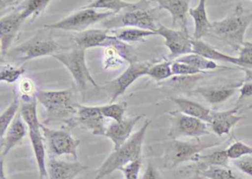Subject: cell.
<instances>
[{"instance_id": "15", "label": "cell", "mask_w": 252, "mask_h": 179, "mask_svg": "<svg viewBox=\"0 0 252 179\" xmlns=\"http://www.w3.org/2000/svg\"><path fill=\"white\" fill-rule=\"evenodd\" d=\"M29 128V136L32 142L33 153L39 170V179H48L46 163V146L42 130V123L39 120L31 122L26 124Z\"/></svg>"}, {"instance_id": "26", "label": "cell", "mask_w": 252, "mask_h": 179, "mask_svg": "<svg viewBox=\"0 0 252 179\" xmlns=\"http://www.w3.org/2000/svg\"><path fill=\"white\" fill-rule=\"evenodd\" d=\"M205 75L197 74L193 76H173L168 80L160 82L159 85L170 88L178 92H183L189 95L199 81L204 78Z\"/></svg>"}, {"instance_id": "36", "label": "cell", "mask_w": 252, "mask_h": 179, "mask_svg": "<svg viewBox=\"0 0 252 179\" xmlns=\"http://www.w3.org/2000/svg\"><path fill=\"white\" fill-rule=\"evenodd\" d=\"M225 151L229 159L233 161L252 155V146L248 145L241 141L236 140L231 144Z\"/></svg>"}, {"instance_id": "9", "label": "cell", "mask_w": 252, "mask_h": 179, "mask_svg": "<svg viewBox=\"0 0 252 179\" xmlns=\"http://www.w3.org/2000/svg\"><path fill=\"white\" fill-rule=\"evenodd\" d=\"M169 119L170 128L168 136L171 139H179L182 137L198 139L210 133L207 123L186 115L179 110L169 111Z\"/></svg>"}, {"instance_id": "3", "label": "cell", "mask_w": 252, "mask_h": 179, "mask_svg": "<svg viewBox=\"0 0 252 179\" xmlns=\"http://www.w3.org/2000/svg\"><path fill=\"white\" fill-rule=\"evenodd\" d=\"M252 22V13L246 11L238 3L225 18L212 23L211 33L231 49L239 51L245 43V35Z\"/></svg>"}, {"instance_id": "29", "label": "cell", "mask_w": 252, "mask_h": 179, "mask_svg": "<svg viewBox=\"0 0 252 179\" xmlns=\"http://www.w3.org/2000/svg\"><path fill=\"white\" fill-rule=\"evenodd\" d=\"M50 2L49 0H29L23 2L18 8L23 23L29 20L33 21L44 12Z\"/></svg>"}, {"instance_id": "1", "label": "cell", "mask_w": 252, "mask_h": 179, "mask_svg": "<svg viewBox=\"0 0 252 179\" xmlns=\"http://www.w3.org/2000/svg\"><path fill=\"white\" fill-rule=\"evenodd\" d=\"M35 96L38 102L45 108V124L59 121L64 123L67 130H71L76 127L79 103L76 101L73 89L38 90Z\"/></svg>"}, {"instance_id": "28", "label": "cell", "mask_w": 252, "mask_h": 179, "mask_svg": "<svg viewBox=\"0 0 252 179\" xmlns=\"http://www.w3.org/2000/svg\"><path fill=\"white\" fill-rule=\"evenodd\" d=\"M110 33L119 40L123 42H144L150 36H157L156 32L141 30L134 27H122V28L112 29Z\"/></svg>"}, {"instance_id": "38", "label": "cell", "mask_w": 252, "mask_h": 179, "mask_svg": "<svg viewBox=\"0 0 252 179\" xmlns=\"http://www.w3.org/2000/svg\"><path fill=\"white\" fill-rule=\"evenodd\" d=\"M172 72L173 76H193L197 74H208L184 63L172 61Z\"/></svg>"}, {"instance_id": "30", "label": "cell", "mask_w": 252, "mask_h": 179, "mask_svg": "<svg viewBox=\"0 0 252 179\" xmlns=\"http://www.w3.org/2000/svg\"><path fill=\"white\" fill-rule=\"evenodd\" d=\"M21 106V100L20 93L17 90H14V96L8 108L0 116V139L3 137L5 132L11 126L12 122L18 114Z\"/></svg>"}, {"instance_id": "19", "label": "cell", "mask_w": 252, "mask_h": 179, "mask_svg": "<svg viewBox=\"0 0 252 179\" xmlns=\"http://www.w3.org/2000/svg\"><path fill=\"white\" fill-rule=\"evenodd\" d=\"M241 105L223 111H212V120L209 123L211 130L218 136L229 134L234 126L243 119L239 114Z\"/></svg>"}, {"instance_id": "4", "label": "cell", "mask_w": 252, "mask_h": 179, "mask_svg": "<svg viewBox=\"0 0 252 179\" xmlns=\"http://www.w3.org/2000/svg\"><path fill=\"white\" fill-rule=\"evenodd\" d=\"M85 50L73 45L67 51L53 55V58L60 61L68 70L75 83L80 90L87 89L89 85L101 89L90 73L85 60Z\"/></svg>"}, {"instance_id": "7", "label": "cell", "mask_w": 252, "mask_h": 179, "mask_svg": "<svg viewBox=\"0 0 252 179\" xmlns=\"http://www.w3.org/2000/svg\"><path fill=\"white\" fill-rule=\"evenodd\" d=\"M116 14L110 11H98L91 8H81L68 17L53 24L45 25L44 27L51 30H63L77 32L78 33L88 30V28L96 23L108 20Z\"/></svg>"}, {"instance_id": "16", "label": "cell", "mask_w": 252, "mask_h": 179, "mask_svg": "<svg viewBox=\"0 0 252 179\" xmlns=\"http://www.w3.org/2000/svg\"><path fill=\"white\" fill-rule=\"evenodd\" d=\"M23 21L19 10L1 17L0 20V40H1V58L3 60L9 52L10 48L17 38Z\"/></svg>"}, {"instance_id": "12", "label": "cell", "mask_w": 252, "mask_h": 179, "mask_svg": "<svg viewBox=\"0 0 252 179\" xmlns=\"http://www.w3.org/2000/svg\"><path fill=\"white\" fill-rule=\"evenodd\" d=\"M156 33L164 39L165 45L169 51L170 59H177L192 53V39L189 32L169 28L158 23Z\"/></svg>"}, {"instance_id": "25", "label": "cell", "mask_w": 252, "mask_h": 179, "mask_svg": "<svg viewBox=\"0 0 252 179\" xmlns=\"http://www.w3.org/2000/svg\"><path fill=\"white\" fill-rule=\"evenodd\" d=\"M192 52L202 55L215 62L220 61V62L229 63L237 67H242L243 69V66L238 58L220 52L203 40H194L192 39Z\"/></svg>"}, {"instance_id": "37", "label": "cell", "mask_w": 252, "mask_h": 179, "mask_svg": "<svg viewBox=\"0 0 252 179\" xmlns=\"http://www.w3.org/2000/svg\"><path fill=\"white\" fill-rule=\"evenodd\" d=\"M124 59L115 48H106L104 67L105 70L117 69L123 64Z\"/></svg>"}, {"instance_id": "35", "label": "cell", "mask_w": 252, "mask_h": 179, "mask_svg": "<svg viewBox=\"0 0 252 179\" xmlns=\"http://www.w3.org/2000/svg\"><path fill=\"white\" fill-rule=\"evenodd\" d=\"M26 67L24 65L15 67L11 64H5L1 67L0 80L8 83H14L26 73Z\"/></svg>"}, {"instance_id": "32", "label": "cell", "mask_w": 252, "mask_h": 179, "mask_svg": "<svg viewBox=\"0 0 252 179\" xmlns=\"http://www.w3.org/2000/svg\"><path fill=\"white\" fill-rule=\"evenodd\" d=\"M175 61L188 64V65L197 69L200 71L204 72V73H207V72H206V70H214L220 68L219 66L215 61H211V60L207 59L202 55L193 53V52L180 57V58L175 59Z\"/></svg>"}, {"instance_id": "43", "label": "cell", "mask_w": 252, "mask_h": 179, "mask_svg": "<svg viewBox=\"0 0 252 179\" xmlns=\"http://www.w3.org/2000/svg\"><path fill=\"white\" fill-rule=\"evenodd\" d=\"M141 179H164L159 173L158 169L151 163L147 164V168L143 174Z\"/></svg>"}, {"instance_id": "33", "label": "cell", "mask_w": 252, "mask_h": 179, "mask_svg": "<svg viewBox=\"0 0 252 179\" xmlns=\"http://www.w3.org/2000/svg\"><path fill=\"white\" fill-rule=\"evenodd\" d=\"M172 61H165L153 63L149 69L147 76L157 81L163 82L173 76L172 72Z\"/></svg>"}, {"instance_id": "40", "label": "cell", "mask_w": 252, "mask_h": 179, "mask_svg": "<svg viewBox=\"0 0 252 179\" xmlns=\"http://www.w3.org/2000/svg\"><path fill=\"white\" fill-rule=\"evenodd\" d=\"M243 66V69H252V43L245 42L239 51V57H237Z\"/></svg>"}, {"instance_id": "31", "label": "cell", "mask_w": 252, "mask_h": 179, "mask_svg": "<svg viewBox=\"0 0 252 179\" xmlns=\"http://www.w3.org/2000/svg\"><path fill=\"white\" fill-rule=\"evenodd\" d=\"M229 158L227 155L226 151H216L206 155H200L196 156L194 162L200 166H214V167H225L229 168Z\"/></svg>"}, {"instance_id": "41", "label": "cell", "mask_w": 252, "mask_h": 179, "mask_svg": "<svg viewBox=\"0 0 252 179\" xmlns=\"http://www.w3.org/2000/svg\"><path fill=\"white\" fill-rule=\"evenodd\" d=\"M233 164L242 173L252 178V155L236 160Z\"/></svg>"}, {"instance_id": "10", "label": "cell", "mask_w": 252, "mask_h": 179, "mask_svg": "<svg viewBox=\"0 0 252 179\" xmlns=\"http://www.w3.org/2000/svg\"><path fill=\"white\" fill-rule=\"evenodd\" d=\"M42 133L45 146L50 157L69 155L75 160L78 158V148L81 141L75 139L67 129H52L42 124Z\"/></svg>"}, {"instance_id": "18", "label": "cell", "mask_w": 252, "mask_h": 179, "mask_svg": "<svg viewBox=\"0 0 252 179\" xmlns=\"http://www.w3.org/2000/svg\"><path fill=\"white\" fill-rule=\"evenodd\" d=\"M144 117V114H138L125 119L120 123L113 122L107 126L104 136L109 138L113 142V150L120 148L132 136L134 127Z\"/></svg>"}, {"instance_id": "11", "label": "cell", "mask_w": 252, "mask_h": 179, "mask_svg": "<svg viewBox=\"0 0 252 179\" xmlns=\"http://www.w3.org/2000/svg\"><path fill=\"white\" fill-rule=\"evenodd\" d=\"M153 63L137 62L129 64V67L114 80L106 82L101 89L105 91L110 98V103H113L119 97L140 77L147 76L149 69Z\"/></svg>"}, {"instance_id": "27", "label": "cell", "mask_w": 252, "mask_h": 179, "mask_svg": "<svg viewBox=\"0 0 252 179\" xmlns=\"http://www.w3.org/2000/svg\"><path fill=\"white\" fill-rule=\"evenodd\" d=\"M142 1L132 3V2H125L122 0H95L90 2L83 8H91V9H104L107 11L113 12L116 15L119 14L122 10H132L141 6Z\"/></svg>"}, {"instance_id": "13", "label": "cell", "mask_w": 252, "mask_h": 179, "mask_svg": "<svg viewBox=\"0 0 252 179\" xmlns=\"http://www.w3.org/2000/svg\"><path fill=\"white\" fill-rule=\"evenodd\" d=\"M75 45L86 50L93 48H113L120 50L124 42L110 33L108 29H90L77 33L73 37Z\"/></svg>"}, {"instance_id": "6", "label": "cell", "mask_w": 252, "mask_h": 179, "mask_svg": "<svg viewBox=\"0 0 252 179\" xmlns=\"http://www.w3.org/2000/svg\"><path fill=\"white\" fill-rule=\"evenodd\" d=\"M154 12L155 9L150 8L148 2L142 1L141 6L105 20L103 26L108 30L134 27L156 33L158 23H156Z\"/></svg>"}, {"instance_id": "23", "label": "cell", "mask_w": 252, "mask_h": 179, "mask_svg": "<svg viewBox=\"0 0 252 179\" xmlns=\"http://www.w3.org/2000/svg\"><path fill=\"white\" fill-rule=\"evenodd\" d=\"M169 99L178 106V110L183 114L198 119L208 124L211 123L212 111L204 105L182 97H171Z\"/></svg>"}, {"instance_id": "8", "label": "cell", "mask_w": 252, "mask_h": 179, "mask_svg": "<svg viewBox=\"0 0 252 179\" xmlns=\"http://www.w3.org/2000/svg\"><path fill=\"white\" fill-rule=\"evenodd\" d=\"M63 50L67 48L62 46L52 38L36 36L20 44L8 54L11 53L15 61L26 62L39 57L53 56Z\"/></svg>"}, {"instance_id": "21", "label": "cell", "mask_w": 252, "mask_h": 179, "mask_svg": "<svg viewBox=\"0 0 252 179\" xmlns=\"http://www.w3.org/2000/svg\"><path fill=\"white\" fill-rule=\"evenodd\" d=\"M27 128L21 114L19 111L3 137L0 139L2 158L6 156L13 148L23 142L27 134Z\"/></svg>"}, {"instance_id": "45", "label": "cell", "mask_w": 252, "mask_h": 179, "mask_svg": "<svg viewBox=\"0 0 252 179\" xmlns=\"http://www.w3.org/2000/svg\"><path fill=\"white\" fill-rule=\"evenodd\" d=\"M0 179H7L5 171H4L3 161H1V163H0Z\"/></svg>"}, {"instance_id": "24", "label": "cell", "mask_w": 252, "mask_h": 179, "mask_svg": "<svg viewBox=\"0 0 252 179\" xmlns=\"http://www.w3.org/2000/svg\"><path fill=\"white\" fill-rule=\"evenodd\" d=\"M189 14L192 17L194 23L193 39L202 40L203 37L210 34L212 25L208 19L206 9V1L200 0L195 8H190Z\"/></svg>"}, {"instance_id": "34", "label": "cell", "mask_w": 252, "mask_h": 179, "mask_svg": "<svg viewBox=\"0 0 252 179\" xmlns=\"http://www.w3.org/2000/svg\"><path fill=\"white\" fill-rule=\"evenodd\" d=\"M99 108L106 119H111L113 122L120 123L125 119V114L127 108V103L126 102H113L101 105Z\"/></svg>"}, {"instance_id": "5", "label": "cell", "mask_w": 252, "mask_h": 179, "mask_svg": "<svg viewBox=\"0 0 252 179\" xmlns=\"http://www.w3.org/2000/svg\"><path fill=\"white\" fill-rule=\"evenodd\" d=\"M220 145V142H186L171 139L166 142L163 153V165L166 169L176 168L180 164L194 161L203 151Z\"/></svg>"}, {"instance_id": "20", "label": "cell", "mask_w": 252, "mask_h": 179, "mask_svg": "<svg viewBox=\"0 0 252 179\" xmlns=\"http://www.w3.org/2000/svg\"><path fill=\"white\" fill-rule=\"evenodd\" d=\"M47 169L48 179H75L88 167L79 161L68 162L57 159L55 157H50Z\"/></svg>"}, {"instance_id": "46", "label": "cell", "mask_w": 252, "mask_h": 179, "mask_svg": "<svg viewBox=\"0 0 252 179\" xmlns=\"http://www.w3.org/2000/svg\"><path fill=\"white\" fill-rule=\"evenodd\" d=\"M228 179H242L241 177H240V176H237V175L234 173V175H233L232 176H231V177L229 178Z\"/></svg>"}, {"instance_id": "22", "label": "cell", "mask_w": 252, "mask_h": 179, "mask_svg": "<svg viewBox=\"0 0 252 179\" xmlns=\"http://www.w3.org/2000/svg\"><path fill=\"white\" fill-rule=\"evenodd\" d=\"M158 8L165 10L172 17V27L180 26V30L189 32L187 13L189 11V0H158Z\"/></svg>"}, {"instance_id": "2", "label": "cell", "mask_w": 252, "mask_h": 179, "mask_svg": "<svg viewBox=\"0 0 252 179\" xmlns=\"http://www.w3.org/2000/svg\"><path fill=\"white\" fill-rule=\"evenodd\" d=\"M150 123V120H146L144 125L123 145L113 150L96 170L94 179H103L129 163L141 158L143 144Z\"/></svg>"}, {"instance_id": "39", "label": "cell", "mask_w": 252, "mask_h": 179, "mask_svg": "<svg viewBox=\"0 0 252 179\" xmlns=\"http://www.w3.org/2000/svg\"><path fill=\"white\" fill-rule=\"evenodd\" d=\"M142 167V158L135 160L120 169L125 179H139Z\"/></svg>"}, {"instance_id": "44", "label": "cell", "mask_w": 252, "mask_h": 179, "mask_svg": "<svg viewBox=\"0 0 252 179\" xmlns=\"http://www.w3.org/2000/svg\"><path fill=\"white\" fill-rule=\"evenodd\" d=\"M20 91L23 96H33L32 94L34 92V83L31 79H23L20 83Z\"/></svg>"}, {"instance_id": "42", "label": "cell", "mask_w": 252, "mask_h": 179, "mask_svg": "<svg viewBox=\"0 0 252 179\" xmlns=\"http://www.w3.org/2000/svg\"><path fill=\"white\" fill-rule=\"evenodd\" d=\"M239 91H240V96L237 100V103L244 101L246 98L252 97V80L243 79L242 80V85L239 89Z\"/></svg>"}, {"instance_id": "14", "label": "cell", "mask_w": 252, "mask_h": 179, "mask_svg": "<svg viewBox=\"0 0 252 179\" xmlns=\"http://www.w3.org/2000/svg\"><path fill=\"white\" fill-rule=\"evenodd\" d=\"M90 130L94 135L104 136L107 130L106 118L99 106H88L79 104L76 118V126Z\"/></svg>"}, {"instance_id": "17", "label": "cell", "mask_w": 252, "mask_h": 179, "mask_svg": "<svg viewBox=\"0 0 252 179\" xmlns=\"http://www.w3.org/2000/svg\"><path fill=\"white\" fill-rule=\"evenodd\" d=\"M241 81L228 84L216 86H202L195 88L190 92V95H200L206 102L212 105H219L229 100L240 89Z\"/></svg>"}]
</instances>
